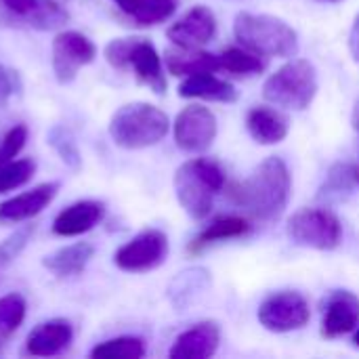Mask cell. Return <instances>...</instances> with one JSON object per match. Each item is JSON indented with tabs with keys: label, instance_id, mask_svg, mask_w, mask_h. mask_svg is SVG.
Masks as SVG:
<instances>
[{
	"label": "cell",
	"instance_id": "cell-1",
	"mask_svg": "<svg viewBox=\"0 0 359 359\" xmlns=\"http://www.w3.org/2000/svg\"><path fill=\"white\" fill-rule=\"evenodd\" d=\"M290 196L292 175L288 164L278 156L265 158L246 181L231 189V200L244 208L250 219L261 223L278 221L288 208Z\"/></svg>",
	"mask_w": 359,
	"mask_h": 359
},
{
	"label": "cell",
	"instance_id": "cell-2",
	"mask_svg": "<svg viewBox=\"0 0 359 359\" xmlns=\"http://www.w3.org/2000/svg\"><path fill=\"white\" fill-rule=\"evenodd\" d=\"M172 183L181 208L194 221H204L212 210L215 196L225 187V170L210 158H194L177 168Z\"/></svg>",
	"mask_w": 359,
	"mask_h": 359
},
{
	"label": "cell",
	"instance_id": "cell-3",
	"mask_svg": "<svg viewBox=\"0 0 359 359\" xmlns=\"http://www.w3.org/2000/svg\"><path fill=\"white\" fill-rule=\"evenodd\" d=\"M236 40L261 57H297L299 36L284 19L273 15L240 13L233 21Z\"/></svg>",
	"mask_w": 359,
	"mask_h": 359
},
{
	"label": "cell",
	"instance_id": "cell-4",
	"mask_svg": "<svg viewBox=\"0 0 359 359\" xmlns=\"http://www.w3.org/2000/svg\"><path fill=\"white\" fill-rule=\"evenodd\" d=\"M109 137L122 149H145L160 143L168 130L170 120L168 116L143 101L122 105L109 120Z\"/></svg>",
	"mask_w": 359,
	"mask_h": 359
},
{
	"label": "cell",
	"instance_id": "cell-5",
	"mask_svg": "<svg viewBox=\"0 0 359 359\" xmlns=\"http://www.w3.org/2000/svg\"><path fill=\"white\" fill-rule=\"evenodd\" d=\"M318 95V69L307 59H290L263 84V97L284 109L303 111Z\"/></svg>",
	"mask_w": 359,
	"mask_h": 359
},
{
	"label": "cell",
	"instance_id": "cell-6",
	"mask_svg": "<svg viewBox=\"0 0 359 359\" xmlns=\"http://www.w3.org/2000/svg\"><path fill=\"white\" fill-rule=\"evenodd\" d=\"M107 63L116 69H133L135 78L156 95L166 93V76L156 46L147 38H116L103 50Z\"/></svg>",
	"mask_w": 359,
	"mask_h": 359
},
{
	"label": "cell",
	"instance_id": "cell-7",
	"mask_svg": "<svg viewBox=\"0 0 359 359\" xmlns=\"http://www.w3.org/2000/svg\"><path fill=\"white\" fill-rule=\"evenodd\" d=\"M288 236L297 246L334 250L343 240V225L328 208H301L288 219Z\"/></svg>",
	"mask_w": 359,
	"mask_h": 359
},
{
	"label": "cell",
	"instance_id": "cell-8",
	"mask_svg": "<svg viewBox=\"0 0 359 359\" xmlns=\"http://www.w3.org/2000/svg\"><path fill=\"white\" fill-rule=\"evenodd\" d=\"M257 318L265 330L276 334H286L305 328L311 320V309L301 292L280 290L269 294L259 305Z\"/></svg>",
	"mask_w": 359,
	"mask_h": 359
},
{
	"label": "cell",
	"instance_id": "cell-9",
	"mask_svg": "<svg viewBox=\"0 0 359 359\" xmlns=\"http://www.w3.org/2000/svg\"><path fill=\"white\" fill-rule=\"evenodd\" d=\"M168 257V238L160 229H143L114 255L118 269L126 273H145L158 269Z\"/></svg>",
	"mask_w": 359,
	"mask_h": 359
},
{
	"label": "cell",
	"instance_id": "cell-10",
	"mask_svg": "<svg viewBox=\"0 0 359 359\" xmlns=\"http://www.w3.org/2000/svg\"><path fill=\"white\" fill-rule=\"evenodd\" d=\"M95 57H97L95 42L76 29L59 32L53 40L50 61H53L55 78L61 84H69L84 65L95 61Z\"/></svg>",
	"mask_w": 359,
	"mask_h": 359
},
{
	"label": "cell",
	"instance_id": "cell-11",
	"mask_svg": "<svg viewBox=\"0 0 359 359\" xmlns=\"http://www.w3.org/2000/svg\"><path fill=\"white\" fill-rule=\"evenodd\" d=\"M175 143L187 154L206 151L217 137V116L204 105H187L172 124Z\"/></svg>",
	"mask_w": 359,
	"mask_h": 359
},
{
	"label": "cell",
	"instance_id": "cell-12",
	"mask_svg": "<svg viewBox=\"0 0 359 359\" xmlns=\"http://www.w3.org/2000/svg\"><path fill=\"white\" fill-rule=\"evenodd\" d=\"M215 34H217V17L204 4L191 6L181 19H177L166 29L168 40L175 46H185V48H200L208 44L215 38Z\"/></svg>",
	"mask_w": 359,
	"mask_h": 359
},
{
	"label": "cell",
	"instance_id": "cell-13",
	"mask_svg": "<svg viewBox=\"0 0 359 359\" xmlns=\"http://www.w3.org/2000/svg\"><path fill=\"white\" fill-rule=\"evenodd\" d=\"M359 326V299L349 290H332L324 299L322 337L341 339Z\"/></svg>",
	"mask_w": 359,
	"mask_h": 359
},
{
	"label": "cell",
	"instance_id": "cell-14",
	"mask_svg": "<svg viewBox=\"0 0 359 359\" xmlns=\"http://www.w3.org/2000/svg\"><path fill=\"white\" fill-rule=\"evenodd\" d=\"M57 191H59V183H40L29 191L4 200L0 204V223L13 225L34 219L55 200Z\"/></svg>",
	"mask_w": 359,
	"mask_h": 359
},
{
	"label": "cell",
	"instance_id": "cell-15",
	"mask_svg": "<svg viewBox=\"0 0 359 359\" xmlns=\"http://www.w3.org/2000/svg\"><path fill=\"white\" fill-rule=\"evenodd\" d=\"M219 345H221L219 324L217 322H200L175 339V343L168 351V358L208 359L217 353Z\"/></svg>",
	"mask_w": 359,
	"mask_h": 359
},
{
	"label": "cell",
	"instance_id": "cell-16",
	"mask_svg": "<svg viewBox=\"0 0 359 359\" xmlns=\"http://www.w3.org/2000/svg\"><path fill=\"white\" fill-rule=\"evenodd\" d=\"M11 19L36 29H53L67 21V13L53 0H0Z\"/></svg>",
	"mask_w": 359,
	"mask_h": 359
},
{
	"label": "cell",
	"instance_id": "cell-17",
	"mask_svg": "<svg viewBox=\"0 0 359 359\" xmlns=\"http://www.w3.org/2000/svg\"><path fill=\"white\" fill-rule=\"evenodd\" d=\"M74 341V328L67 320L55 318L38 324L25 339V353L34 358H55Z\"/></svg>",
	"mask_w": 359,
	"mask_h": 359
},
{
	"label": "cell",
	"instance_id": "cell-18",
	"mask_svg": "<svg viewBox=\"0 0 359 359\" xmlns=\"http://www.w3.org/2000/svg\"><path fill=\"white\" fill-rule=\"evenodd\" d=\"M105 217V204L99 200H80L63 208L53 221V233L61 238H76L95 229Z\"/></svg>",
	"mask_w": 359,
	"mask_h": 359
},
{
	"label": "cell",
	"instance_id": "cell-19",
	"mask_svg": "<svg viewBox=\"0 0 359 359\" xmlns=\"http://www.w3.org/2000/svg\"><path fill=\"white\" fill-rule=\"evenodd\" d=\"M246 128L250 137L261 145H276L290 133V120L273 107L255 105L246 114Z\"/></svg>",
	"mask_w": 359,
	"mask_h": 359
},
{
	"label": "cell",
	"instance_id": "cell-20",
	"mask_svg": "<svg viewBox=\"0 0 359 359\" xmlns=\"http://www.w3.org/2000/svg\"><path fill=\"white\" fill-rule=\"evenodd\" d=\"M179 97L217 101V103H233L238 101V90L233 88V84L217 78L215 72H202V74L183 78V82L179 84Z\"/></svg>",
	"mask_w": 359,
	"mask_h": 359
},
{
	"label": "cell",
	"instance_id": "cell-21",
	"mask_svg": "<svg viewBox=\"0 0 359 359\" xmlns=\"http://www.w3.org/2000/svg\"><path fill=\"white\" fill-rule=\"evenodd\" d=\"M164 65H166L168 74L179 76V78L221 69L219 55H212L202 48H185V46L168 48L164 53Z\"/></svg>",
	"mask_w": 359,
	"mask_h": 359
},
{
	"label": "cell",
	"instance_id": "cell-22",
	"mask_svg": "<svg viewBox=\"0 0 359 359\" xmlns=\"http://www.w3.org/2000/svg\"><path fill=\"white\" fill-rule=\"evenodd\" d=\"M93 255H95L93 244L76 242V244H69V246H63V248L55 250L42 263L57 278H74V276H78V273H82L86 269Z\"/></svg>",
	"mask_w": 359,
	"mask_h": 359
},
{
	"label": "cell",
	"instance_id": "cell-23",
	"mask_svg": "<svg viewBox=\"0 0 359 359\" xmlns=\"http://www.w3.org/2000/svg\"><path fill=\"white\" fill-rule=\"evenodd\" d=\"M250 231V223L248 219L244 217H219L215 219L210 225H206L198 236L196 240L189 244V250L191 252H200L202 248L215 244V242H221V240H231V238H242Z\"/></svg>",
	"mask_w": 359,
	"mask_h": 359
},
{
	"label": "cell",
	"instance_id": "cell-24",
	"mask_svg": "<svg viewBox=\"0 0 359 359\" xmlns=\"http://www.w3.org/2000/svg\"><path fill=\"white\" fill-rule=\"evenodd\" d=\"M177 11V0H135V4L124 13L135 25H158L170 19Z\"/></svg>",
	"mask_w": 359,
	"mask_h": 359
},
{
	"label": "cell",
	"instance_id": "cell-25",
	"mask_svg": "<svg viewBox=\"0 0 359 359\" xmlns=\"http://www.w3.org/2000/svg\"><path fill=\"white\" fill-rule=\"evenodd\" d=\"M219 65L225 72L238 74V76H250V74H261L265 69V61L261 55L248 50L246 46H229L219 55Z\"/></svg>",
	"mask_w": 359,
	"mask_h": 359
},
{
	"label": "cell",
	"instance_id": "cell-26",
	"mask_svg": "<svg viewBox=\"0 0 359 359\" xmlns=\"http://www.w3.org/2000/svg\"><path fill=\"white\" fill-rule=\"evenodd\" d=\"M355 187H358V181H355L353 164H334L326 177V183L320 189V200H326V202L343 200Z\"/></svg>",
	"mask_w": 359,
	"mask_h": 359
},
{
	"label": "cell",
	"instance_id": "cell-27",
	"mask_svg": "<svg viewBox=\"0 0 359 359\" xmlns=\"http://www.w3.org/2000/svg\"><path fill=\"white\" fill-rule=\"evenodd\" d=\"M25 299L17 292L0 297V349L11 341L25 320Z\"/></svg>",
	"mask_w": 359,
	"mask_h": 359
},
{
	"label": "cell",
	"instance_id": "cell-28",
	"mask_svg": "<svg viewBox=\"0 0 359 359\" xmlns=\"http://www.w3.org/2000/svg\"><path fill=\"white\" fill-rule=\"evenodd\" d=\"M145 355V341L139 337H118L99 343L93 351V359H141Z\"/></svg>",
	"mask_w": 359,
	"mask_h": 359
},
{
	"label": "cell",
	"instance_id": "cell-29",
	"mask_svg": "<svg viewBox=\"0 0 359 359\" xmlns=\"http://www.w3.org/2000/svg\"><path fill=\"white\" fill-rule=\"evenodd\" d=\"M34 172H36V162L29 158L11 160L6 164H0V194L23 187L27 181H32Z\"/></svg>",
	"mask_w": 359,
	"mask_h": 359
},
{
	"label": "cell",
	"instance_id": "cell-30",
	"mask_svg": "<svg viewBox=\"0 0 359 359\" xmlns=\"http://www.w3.org/2000/svg\"><path fill=\"white\" fill-rule=\"evenodd\" d=\"M48 143L50 147L59 154V158L69 166V168H80V151H78V145L72 137V133L63 126H53L50 133H48Z\"/></svg>",
	"mask_w": 359,
	"mask_h": 359
},
{
	"label": "cell",
	"instance_id": "cell-31",
	"mask_svg": "<svg viewBox=\"0 0 359 359\" xmlns=\"http://www.w3.org/2000/svg\"><path fill=\"white\" fill-rule=\"evenodd\" d=\"M34 225H23L15 233H11L4 242H0V267L11 263L13 259L19 257V252L27 246L29 238L34 236Z\"/></svg>",
	"mask_w": 359,
	"mask_h": 359
},
{
	"label": "cell",
	"instance_id": "cell-32",
	"mask_svg": "<svg viewBox=\"0 0 359 359\" xmlns=\"http://www.w3.org/2000/svg\"><path fill=\"white\" fill-rule=\"evenodd\" d=\"M27 141V128L23 124L13 126L2 139H0V164H6L17 158V154L23 149Z\"/></svg>",
	"mask_w": 359,
	"mask_h": 359
},
{
	"label": "cell",
	"instance_id": "cell-33",
	"mask_svg": "<svg viewBox=\"0 0 359 359\" xmlns=\"http://www.w3.org/2000/svg\"><path fill=\"white\" fill-rule=\"evenodd\" d=\"M21 90L19 74L0 63V105H6Z\"/></svg>",
	"mask_w": 359,
	"mask_h": 359
},
{
	"label": "cell",
	"instance_id": "cell-34",
	"mask_svg": "<svg viewBox=\"0 0 359 359\" xmlns=\"http://www.w3.org/2000/svg\"><path fill=\"white\" fill-rule=\"evenodd\" d=\"M349 50H351L353 59L359 63V13L355 15L351 32H349Z\"/></svg>",
	"mask_w": 359,
	"mask_h": 359
},
{
	"label": "cell",
	"instance_id": "cell-35",
	"mask_svg": "<svg viewBox=\"0 0 359 359\" xmlns=\"http://www.w3.org/2000/svg\"><path fill=\"white\" fill-rule=\"evenodd\" d=\"M116 4H118V8L122 11V13H126L133 4H135V0H114Z\"/></svg>",
	"mask_w": 359,
	"mask_h": 359
},
{
	"label": "cell",
	"instance_id": "cell-36",
	"mask_svg": "<svg viewBox=\"0 0 359 359\" xmlns=\"http://www.w3.org/2000/svg\"><path fill=\"white\" fill-rule=\"evenodd\" d=\"M353 126H355V130H359V101L355 105V111H353Z\"/></svg>",
	"mask_w": 359,
	"mask_h": 359
},
{
	"label": "cell",
	"instance_id": "cell-37",
	"mask_svg": "<svg viewBox=\"0 0 359 359\" xmlns=\"http://www.w3.org/2000/svg\"><path fill=\"white\" fill-rule=\"evenodd\" d=\"M353 343H355V345L359 347V326L355 328V337H353Z\"/></svg>",
	"mask_w": 359,
	"mask_h": 359
},
{
	"label": "cell",
	"instance_id": "cell-38",
	"mask_svg": "<svg viewBox=\"0 0 359 359\" xmlns=\"http://www.w3.org/2000/svg\"><path fill=\"white\" fill-rule=\"evenodd\" d=\"M322 2H341V0H322Z\"/></svg>",
	"mask_w": 359,
	"mask_h": 359
}]
</instances>
